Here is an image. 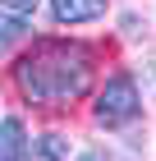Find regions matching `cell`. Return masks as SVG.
Masks as SVG:
<instances>
[{
	"mask_svg": "<svg viewBox=\"0 0 156 161\" xmlns=\"http://www.w3.org/2000/svg\"><path fill=\"white\" fill-rule=\"evenodd\" d=\"M14 83H19V92L32 106H69L92 83V51L83 42H69V37L37 42L19 60Z\"/></svg>",
	"mask_w": 156,
	"mask_h": 161,
	"instance_id": "6da1fadb",
	"label": "cell"
},
{
	"mask_svg": "<svg viewBox=\"0 0 156 161\" xmlns=\"http://www.w3.org/2000/svg\"><path fill=\"white\" fill-rule=\"evenodd\" d=\"M138 111H143V97L129 74H115L96 97V124H106V129H124L129 120H138Z\"/></svg>",
	"mask_w": 156,
	"mask_h": 161,
	"instance_id": "7a4b0ae2",
	"label": "cell"
},
{
	"mask_svg": "<svg viewBox=\"0 0 156 161\" xmlns=\"http://www.w3.org/2000/svg\"><path fill=\"white\" fill-rule=\"evenodd\" d=\"M51 14L60 23H92L106 14V0H51Z\"/></svg>",
	"mask_w": 156,
	"mask_h": 161,
	"instance_id": "3957f363",
	"label": "cell"
},
{
	"mask_svg": "<svg viewBox=\"0 0 156 161\" xmlns=\"http://www.w3.org/2000/svg\"><path fill=\"white\" fill-rule=\"evenodd\" d=\"M23 157H28V129L23 120L5 115L0 120V161H23Z\"/></svg>",
	"mask_w": 156,
	"mask_h": 161,
	"instance_id": "277c9868",
	"label": "cell"
},
{
	"mask_svg": "<svg viewBox=\"0 0 156 161\" xmlns=\"http://www.w3.org/2000/svg\"><path fill=\"white\" fill-rule=\"evenodd\" d=\"M28 161H69V143H64L60 134H41L37 143H28Z\"/></svg>",
	"mask_w": 156,
	"mask_h": 161,
	"instance_id": "5b68a950",
	"label": "cell"
},
{
	"mask_svg": "<svg viewBox=\"0 0 156 161\" xmlns=\"http://www.w3.org/2000/svg\"><path fill=\"white\" fill-rule=\"evenodd\" d=\"M28 37V19H19V14H9V9H0V55L9 46H19V42Z\"/></svg>",
	"mask_w": 156,
	"mask_h": 161,
	"instance_id": "8992f818",
	"label": "cell"
},
{
	"mask_svg": "<svg viewBox=\"0 0 156 161\" xmlns=\"http://www.w3.org/2000/svg\"><path fill=\"white\" fill-rule=\"evenodd\" d=\"M37 5H41V0H5V9H9V14H19V19H28Z\"/></svg>",
	"mask_w": 156,
	"mask_h": 161,
	"instance_id": "52a82bcc",
	"label": "cell"
},
{
	"mask_svg": "<svg viewBox=\"0 0 156 161\" xmlns=\"http://www.w3.org/2000/svg\"><path fill=\"white\" fill-rule=\"evenodd\" d=\"M78 161H106V157H101V152H83Z\"/></svg>",
	"mask_w": 156,
	"mask_h": 161,
	"instance_id": "ba28073f",
	"label": "cell"
}]
</instances>
